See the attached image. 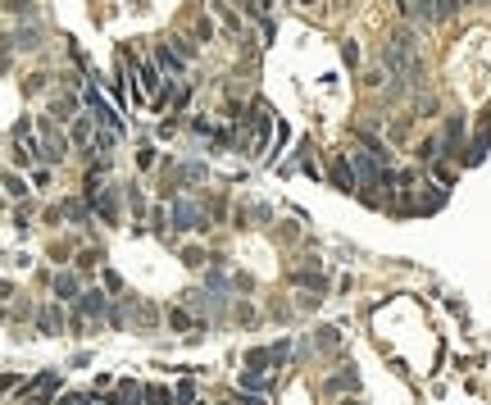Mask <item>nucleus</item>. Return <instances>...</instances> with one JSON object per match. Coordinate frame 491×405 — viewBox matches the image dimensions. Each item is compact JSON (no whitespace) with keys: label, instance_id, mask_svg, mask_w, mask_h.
Listing matches in <instances>:
<instances>
[{"label":"nucleus","instance_id":"1","mask_svg":"<svg viewBox=\"0 0 491 405\" xmlns=\"http://www.w3.org/2000/svg\"><path fill=\"white\" fill-rule=\"evenodd\" d=\"M382 59H387V68H392V73H410V77H418V41H414V32H392L387 37V50H382Z\"/></svg>","mask_w":491,"mask_h":405},{"label":"nucleus","instance_id":"2","mask_svg":"<svg viewBox=\"0 0 491 405\" xmlns=\"http://www.w3.org/2000/svg\"><path fill=\"white\" fill-rule=\"evenodd\" d=\"M269 128H273V119H269V105H255V114H251V146L255 151H264V142H269Z\"/></svg>","mask_w":491,"mask_h":405},{"label":"nucleus","instance_id":"3","mask_svg":"<svg viewBox=\"0 0 491 405\" xmlns=\"http://www.w3.org/2000/svg\"><path fill=\"white\" fill-rule=\"evenodd\" d=\"M137 91H146V96H151V91H160V64H155V59H137Z\"/></svg>","mask_w":491,"mask_h":405},{"label":"nucleus","instance_id":"4","mask_svg":"<svg viewBox=\"0 0 491 405\" xmlns=\"http://www.w3.org/2000/svg\"><path fill=\"white\" fill-rule=\"evenodd\" d=\"M41 132H46V142H41V155H46V160H64L68 142H64V137H59V132H50V128H46V123H41Z\"/></svg>","mask_w":491,"mask_h":405},{"label":"nucleus","instance_id":"5","mask_svg":"<svg viewBox=\"0 0 491 405\" xmlns=\"http://www.w3.org/2000/svg\"><path fill=\"white\" fill-rule=\"evenodd\" d=\"M55 387H59V373H41V378H37V383L28 387L23 396H28V401H46V396H50Z\"/></svg>","mask_w":491,"mask_h":405},{"label":"nucleus","instance_id":"6","mask_svg":"<svg viewBox=\"0 0 491 405\" xmlns=\"http://www.w3.org/2000/svg\"><path fill=\"white\" fill-rule=\"evenodd\" d=\"M332 182H337L341 191H355V187H360V178H355L350 160H337V164H332Z\"/></svg>","mask_w":491,"mask_h":405},{"label":"nucleus","instance_id":"7","mask_svg":"<svg viewBox=\"0 0 491 405\" xmlns=\"http://www.w3.org/2000/svg\"><path fill=\"white\" fill-rule=\"evenodd\" d=\"M196 219H200V205H191V200H177V205H173V223H177V228H196Z\"/></svg>","mask_w":491,"mask_h":405},{"label":"nucleus","instance_id":"8","mask_svg":"<svg viewBox=\"0 0 491 405\" xmlns=\"http://www.w3.org/2000/svg\"><path fill=\"white\" fill-rule=\"evenodd\" d=\"M455 10H459V0H423V14H427V19H436V23L450 19Z\"/></svg>","mask_w":491,"mask_h":405},{"label":"nucleus","instance_id":"9","mask_svg":"<svg viewBox=\"0 0 491 405\" xmlns=\"http://www.w3.org/2000/svg\"><path fill=\"white\" fill-rule=\"evenodd\" d=\"M355 383H360V378H355V369H346V373H337V378H327L323 392H327V396H337V392H350Z\"/></svg>","mask_w":491,"mask_h":405},{"label":"nucleus","instance_id":"10","mask_svg":"<svg viewBox=\"0 0 491 405\" xmlns=\"http://www.w3.org/2000/svg\"><path fill=\"white\" fill-rule=\"evenodd\" d=\"M50 114H55L59 123L73 119V114H77V100H73V96H55V100H50Z\"/></svg>","mask_w":491,"mask_h":405},{"label":"nucleus","instance_id":"11","mask_svg":"<svg viewBox=\"0 0 491 405\" xmlns=\"http://www.w3.org/2000/svg\"><path fill=\"white\" fill-rule=\"evenodd\" d=\"M55 292H59V301H73L77 278H73V274H59V278H55Z\"/></svg>","mask_w":491,"mask_h":405},{"label":"nucleus","instance_id":"12","mask_svg":"<svg viewBox=\"0 0 491 405\" xmlns=\"http://www.w3.org/2000/svg\"><path fill=\"white\" fill-rule=\"evenodd\" d=\"M137 396H142V387H137V383H123V387H119V396H114V405H132Z\"/></svg>","mask_w":491,"mask_h":405},{"label":"nucleus","instance_id":"13","mask_svg":"<svg viewBox=\"0 0 491 405\" xmlns=\"http://www.w3.org/2000/svg\"><path fill=\"white\" fill-rule=\"evenodd\" d=\"M14 46L32 50V46H37V28H19V32H14Z\"/></svg>","mask_w":491,"mask_h":405},{"label":"nucleus","instance_id":"14","mask_svg":"<svg viewBox=\"0 0 491 405\" xmlns=\"http://www.w3.org/2000/svg\"><path fill=\"white\" fill-rule=\"evenodd\" d=\"M82 310H87V314H105V296H100V292H87Z\"/></svg>","mask_w":491,"mask_h":405},{"label":"nucleus","instance_id":"15","mask_svg":"<svg viewBox=\"0 0 491 405\" xmlns=\"http://www.w3.org/2000/svg\"><path fill=\"white\" fill-rule=\"evenodd\" d=\"M200 173H205V169H196V164H186V169H177V173H173V182H196Z\"/></svg>","mask_w":491,"mask_h":405},{"label":"nucleus","instance_id":"16","mask_svg":"<svg viewBox=\"0 0 491 405\" xmlns=\"http://www.w3.org/2000/svg\"><path fill=\"white\" fill-rule=\"evenodd\" d=\"M87 137H91V119H77L73 123V142H87Z\"/></svg>","mask_w":491,"mask_h":405},{"label":"nucleus","instance_id":"17","mask_svg":"<svg viewBox=\"0 0 491 405\" xmlns=\"http://www.w3.org/2000/svg\"><path fill=\"white\" fill-rule=\"evenodd\" d=\"M341 59H346V64H360V46L346 41V46H341Z\"/></svg>","mask_w":491,"mask_h":405},{"label":"nucleus","instance_id":"18","mask_svg":"<svg viewBox=\"0 0 491 405\" xmlns=\"http://www.w3.org/2000/svg\"><path fill=\"white\" fill-rule=\"evenodd\" d=\"M5 10L10 14H32V0H5Z\"/></svg>","mask_w":491,"mask_h":405},{"label":"nucleus","instance_id":"19","mask_svg":"<svg viewBox=\"0 0 491 405\" xmlns=\"http://www.w3.org/2000/svg\"><path fill=\"white\" fill-rule=\"evenodd\" d=\"M5 191H10V196H23V191H28V187H23V178H5Z\"/></svg>","mask_w":491,"mask_h":405},{"label":"nucleus","instance_id":"20","mask_svg":"<svg viewBox=\"0 0 491 405\" xmlns=\"http://www.w3.org/2000/svg\"><path fill=\"white\" fill-rule=\"evenodd\" d=\"M41 328H46V332L59 328V310H46V314H41Z\"/></svg>","mask_w":491,"mask_h":405},{"label":"nucleus","instance_id":"21","mask_svg":"<svg viewBox=\"0 0 491 405\" xmlns=\"http://www.w3.org/2000/svg\"><path fill=\"white\" fill-rule=\"evenodd\" d=\"M169 323H173V328H191V319H186L182 310H169Z\"/></svg>","mask_w":491,"mask_h":405},{"label":"nucleus","instance_id":"22","mask_svg":"<svg viewBox=\"0 0 491 405\" xmlns=\"http://www.w3.org/2000/svg\"><path fill=\"white\" fill-rule=\"evenodd\" d=\"M318 346H337V328H318Z\"/></svg>","mask_w":491,"mask_h":405},{"label":"nucleus","instance_id":"23","mask_svg":"<svg viewBox=\"0 0 491 405\" xmlns=\"http://www.w3.org/2000/svg\"><path fill=\"white\" fill-rule=\"evenodd\" d=\"M146 396H151L155 405H164V401H169V392H164V387H146Z\"/></svg>","mask_w":491,"mask_h":405},{"label":"nucleus","instance_id":"24","mask_svg":"<svg viewBox=\"0 0 491 405\" xmlns=\"http://www.w3.org/2000/svg\"><path fill=\"white\" fill-rule=\"evenodd\" d=\"M241 405H264V401H260V396H246V401H241Z\"/></svg>","mask_w":491,"mask_h":405},{"label":"nucleus","instance_id":"25","mask_svg":"<svg viewBox=\"0 0 491 405\" xmlns=\"http://www.w3.org/2000/svg\"><path fill=\"white\" fill-rule=\"evenodd\" d=\"M300 5H314V0H300Z\"/></svg>","mask_w":491,"mask_h":405}]
</instances>
